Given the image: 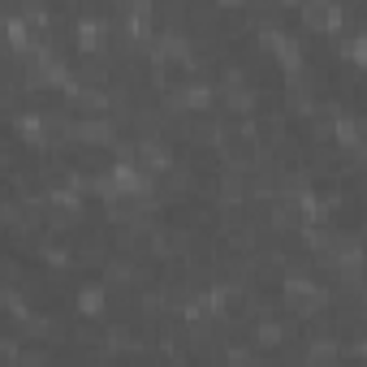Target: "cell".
I'll list each match as a JSON object with an SVG mask.
<instances>
[{"label": "cell", "instance_id": "cell-1", "mask_svg": "<svg viewBox=\"0 0 367 367\" xmlns=\"http://www.w3.org/2000/svg\"><path fill=\"white\" fill-rule=\"evenodd\" d=\"M82 311H99V294H91V290L82 294Z\"/></svg>", "mask_w": 367, "mask_h": 367}]
</instances>
